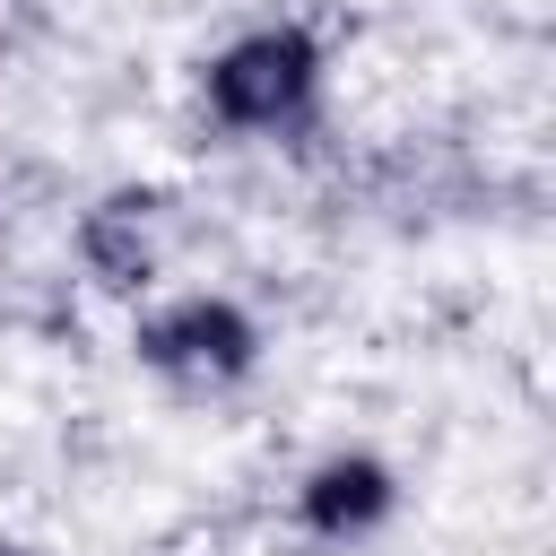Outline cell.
I'll use <instances>...</instances> for the list:
<instances>
[{
	"label": "cell",
	"instance_id": "cell-1",
	"mask_svg": "<svg viewBox=\"0 0 556 556\" xmlns=\"http://www.w3.org/2000/svg\"><path fill=\"white\" fill-rule=\"evenodd\" d=\"M330 87V43L304 17H252L200 61V113L226 139H287L313 130Z\"/></svg>",
	"mask_w": 556,
	"mask_h": 556
},
{
	"label": "cell",
	"instance_id": "cell-2",
	"mask_svg": "<svg viewBox=\"0 0 556 556\" xmlns=\"http://www.w3.org/2000/svg\"><path fill=\"white\" fill-rule=\"evenodd\" d=\"M269 330L243 295L226 287H182V295H148L130 313V365L148 382H165L174 400H226L261 374Z\"/></svg>",
	"mask_w": 556,
	"mask_h": 556
},
{
	"label": "cell",
	"instance_id": "cell-3",
	"mask_svg": "<svg viewBox=\"0 0 556 556\" xmlns=\"http://www.w3.org/2000/svg\"><path fill=\"white\" fill-rule=\"evenodd\" d=\"M165 252H174V191L165 182H104L78 226H70V261L96 295H122V304H148L156 278H165Z\"/></svg>",
	"mask_w": 556,
	"mask_h": 556
},
{
	"label": "cell",
	"instance_id": "cell-4",
	"mask_svg": "<svg viewBox=\"0 0 556 556\" xmlns=\"http://www.w3.org/2000/svg\"><path fill=\"white\" fill-rule=\"evenodd\" d=\"M391 521H400V469H391L374 443H330V452L304 460L295 486H287V530H295L304 547L348 556V547H374Z\"/></svg>",
	"mask_w": 556,
	"mask_h": 556
},
{
	"label": "cell",
	"instance_id": "cell-5",
	"mask_svg": "<svg viewBox=\"0 0 556 556\" xmlns=\"http://www.w3.org/2000/svg\"><path fill=\"white\" fill-rule=\"evenodd\" d=\"M0 556H43V547H35V539H9V530H0Z\"/></svg>",
	"mask_w": 556,
	"mask_h": 556
}]
</instances>
